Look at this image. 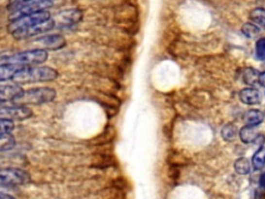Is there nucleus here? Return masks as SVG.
I'll return each mask as SVG.
<instances>
[{"instance_id":"1","label":"nucleus","mask_w":265,"mask_h":199,"mask_svg":"<svg viewBox=\"0 0 265 199\" xmlns=\"http://www.w3.org/2000/svg\"><path fill=\"white\" fill-rule=\"evenodd\" d=\"M59 73L55 68L46 66H26L22 71H20L13 82L22 85V84H33L41 82H50L58 78Z\"/></svg>"},{"instance_id":"2","label":"nucleus","mask_w":265,"mask_h":199,"mask_svg":"<svg viewBox=\"0 0 265 199\" xmlns=\"http://www.w3.org/2000/svg\"><path fill=\"white\" fill-rule=\"evenodd\" d=\"M54 0H11L7 10L10 12V21L26 15L47 11L53 5Z\"/></svg>"},{"instance_id":"3","label":"nucleus","mask_w":265,"mask_h":199,"mask_svg":"<svg viewBox=\"0 0 265 199\" xmlns=\"http://www.w3.org/2000/svg\"><path fill=\"white\" fill-rule=\"evenodd\" d=\"M56 96V90L52 87H35L24 90L23 94L12 103L25 106L43 105L53 102Z\"/></svg>"},{"instance_id":"4","label":"nucleus","mask_w":265,"mask_h":199,"mask_svg":"<svg viewBox=\"0 0 265 199\" xmlns=\"http://www.w3.org/2000/svg\"><path fill=\"white\" fill-rule=\"evenodd\" d=\"M48 56H49V53L46 49L37 48V49L16 53V54L3 58V61L4 63L33 66L43 65L44 63H46L47 59H48Z\"/></svg>"},{"instance_id":"5","label":"nucleus","mask_w":265,"mask_h":199,"mask_svg":"<svg viewBox=\"0 0 265 199\" xmlns=\"http://www.w3.org/2000/svg\"><path fill=\"white\" fill-rule=\"evenodd\" d=\"M30 181V174L20 168H0V188L24 186Z\"/></svg>"},{"instance_id":"6","label":"nucleus","mask_w":265,"mask_h":199,"mask_svg":"<svg viewBox=\"0 0 265 199\" xmlns=\"http://www.w3.org/2000/svg\"><path fill=\"white\" fill-rule=\"evenodd\" d=\"M54 27H55V21H54L53 18H50L49 20L36 23V24H33L31 26L15 30V32L11 33V34L15 40L23 41L30 39V37L33 36H36L38 34L51 32Z\"/></svg>"},{"instance_id":"7","label":"nucleus","mask_w":265,"mask_h":199,"mask_svg":"<svg viewBox=\"0 0 265 199\" xmlns=\"http://www.w3.org/2000/svg\"><path fill=\"white\" fill-rule=\"evenodd\" d=\"M51 17L50 12L47 11H43V12H38V13H34V14H30V15H26V16H22L19 17L15 20H12L10 22L9 26H7V30H9V33H13L15 30L17 29H21V28H25L28 26H31L33 24H36V23L40 22H44L46 20H49Z\"/></svg>"},{"instance_id":"8","label":"nucleus","mask_w":265,"mask_h":199,"mask_svg":"<svg viewBox=\"0 0 265 199\" xmlns=\"http://www.w3.org/2000/svg\"><path fill=\"white\" fill-rule=\"evenodd\" d=\"M34 44L40 45L43 49L46 50H59L61 48H64L66 45V39L64 35L61 34H49V35H44L38 37L34 41Z\"/></svg>"},{"instance_id":"9","label":"nucleus","mask_w":265,"mask_h":199,"mask_svg":"<svg viewBox=\"0 0 265 199\" xmlns=\"http://www.w3.org/2000/svg\"><path fill=\"white\" fill-rule=\"evenodd\" d=\"M23 91L24 89L17 83L0 84V104L14 102L23 94Z\"/></svg>"},{"instance_id":"10","label":"nucleus","mask_w":265,"mask_h":199,"mask_svg":"<svg viewBox=\"0 0 265 199\" xmlns=\"http://www.w3.org/2000/svg\"><path fill=\"white\" fill-rule=\"evenodd\" d=\"M26 66L18 65V64H10L4 63L0 65V82L4 81H13L20 71H22Z\"/></svg>"},{"instance_id":"11","label":"nucleus","mask_w":265,"mask_h":199,"mask_svg":"<svg viewBox=\"0 0 265 199\" xmlns=\"http://www.w3.org/2000/svg\"><path fill=\"white\" fill-rule=\"evenodd\" d=\"M239 99L241 102L247 105H257L261 102V94L258 89L247 87L239 93Z\"/></svg>"},{"instance_id":"12","label":"nucleus","mask_w":265,"mask_h":199,"mask_svg":"<svg viewBox=\"0 0 265 199\" xmlns=\"http://www.w3.org/2000/svg\"><path fill=\"white\" fill-rule=\"evenodd\" d=\"M258 136L259 135H258V132H257L255 126L247 125L241 129L239 132V137L244 143L254 142L257 138H258Z\"/></svg>"},{"instance_id":"13","label":"nucleus","mask_w":265,"mask_h":199,"mask_svg":"<svg viewBox=\"0 0 265 199\" xmlns=\"http://www.w3.org/2000/svg\"><path fill=\"white\" fill-rule=\"evenodd\" d=\"M245 119H246L247 125L257 127V126H259L261 122L263 121L264 113L261 112L260 110H256V109L250 110V111L247 112Z\"/></svg>"},{"instance_id":"14","label":"nucleus","mask_w":265,"mask_h":199,"mask_svg":"<svg viewBox=\"0 0 265 199\" xmlns=\"http://www.w3.org/2000/svg\"><path fill=\"white\" fill-rule=\"evenodd\" d=\"M16 139L15 137L10 134H0V151L11 150L15 148Z\"/></svg>"},{"instance_id":"15","label":"nucleus","mask_w":265,"mask_h":199,"mask_svg":"<svg viewBox=\"0 0 265 199\" xmlns=\"http://www.w3.org/2000/svg\"><path fill=\"white\" fill-rule=\"evenodd\" d=\"M252 164L256 170H260L265 166V148L264 147L260 148L255 152L252 158Z\"/></svg>"},{"instance_id":"16","label":"nucleus","mask_w":265,"mask_h":199,"mask_svg":"<svg viewBox=\"0 0 265 199\" xmlns=\"http://www.w3.org/2000/svg\"><path fill=\"white\" fill-rule=\"evenodd\" d=\"M250 17L255 24L259 25L260 27L265 29V9H262V7H257V9L251 12Z\"/></svg>"},{"instance_id":"17","label":"nucleus","mask_w":265,"mask_h":199,"mask_svg":"<svg viewBox=\"0 0 265 199\" xmlns=\"http://www.w3.org/2000/svg\"><path fill=\"white\" fill-rule=\"evenodd\" d=\"M259 75L260 73L257 70H255V68L248 67L246 68L244 73V81L247 84H248V85H256V84L258 83Z\"/></svg>"},{"instance_id":"18","label":"nucleus","mask_w":265,"mask_h":199,"mask_svg":"<svg viewBox=\"0 0 265 199\" xmlns=\"http://www.w3.org/2000/svg\"><path fill=\"white\" fill-rule=\"evenodd\" d=\"M234 168L235 171L240 175H247L251 171L250 162L246 158H239L238 160H236L234 163Z\"/></svg>"},{"instance_id":"19","label":"nucleus","mask_w":265,"mask_h":199,"mask_svg":"<svg viewBox=\"0 0 265 199\" xmlns=\"http://www.w3.org/2000/svg\"><path fill=\"white\" fill-rule=\"evenodd\" d=\"M241 32L243 33L248 37V39H254L257 35L260 33V27L258 25H256L255 23H246V24L243 25V28H241Z\"/></svg>"},{"instance_id":"20","label":"nucleus","mask_w":265,"mask_h":199,"mask_svg":"<svg viewBox=\"0 0 265 199\" xmlns=\"http://www.w3.org/2000/svg\"><path fill=\"white\" fill-rule=\"evenodd\" d=\"M236 133H237L236 128L233 125H231V124L226 125L222 129V137L224 138V140H226V141H232L233 139L235 138Z\"/></svg>"},{"instance_id":"21","label":"nucleus","mask_w":265,"mask_h":199,"mask_svg":"<svg viewBox=\"0 0 265 199\" xmlns=\"http://www.w3.org/2000/svg\"><path fill=\"white\" fill-rule=\"evenodd\" d=\"M15 130V124L11 119L0 118V134H10Z\"/></svg>"},{"instance_id":"22","label":"nucleus","mask_w":265,"mask_h":199,"mask_svg":"<svg viewBox=\"0 0 265 199\" xmlns=\"http://www.w3.org/2000/svg\"><path fill=\"white\" fill-rule=\"evenodd\" d=\"M256 57L259 60H265V37H261L256 43Z\"/></svg>"},{"instance_id":"23","label":"nucleus","mask_w":265,"mask_h":199,"mask_svg":"<svg viewBox=\"0 0 265 199\" xmlns=\"http://www.w3.org/2000/svg\"><path fill=\"white\" fill-rule=\"evenodd\" d=\"M258 83L260 84V85H261V86H263V87H265V72L259 75V79H258Z\"/></svg>"},{"instance_id":"24","label":"nucleus","mask_w":265,"mask_h":199,"mask_svg":"<svg viewBox=\"0 0 265 199\" xmlns=\"http://www.w3.org/2000/svg\"><path fill=\"white\" fill-rule=\"evenodd\" d=\"M259 186L262 188V189H265V172L261 174V177L259 179Z\"/></svg>"},{"instance_id":"25","label":"nucleus","mask_w":265,"mask_h":199,"mask_svg":"<svg viewBox=\"0 0 265 199\" xmlns=\"http://www.w3.org/2000/svg\"><path fill=\"white\" fill-rule=\"evenodd\" d=\"M1 198H5V199H7V198H14V196H12L10 194H5L3 192H0V199H1Z\"/></svg>"},{"instance_id":"26","label":"nucleus","mask_w":265,"mask_h":199,"mask_svg":"<svg viewBox=\"0 0 265 199\" xmlns=\"http://www.w3.org/2000/svg\"><path fill=\"white\" fill-rule=\"evenodd\" d=\"M264 66H265V65H264Z\"/></svg>"}]
</instances>
